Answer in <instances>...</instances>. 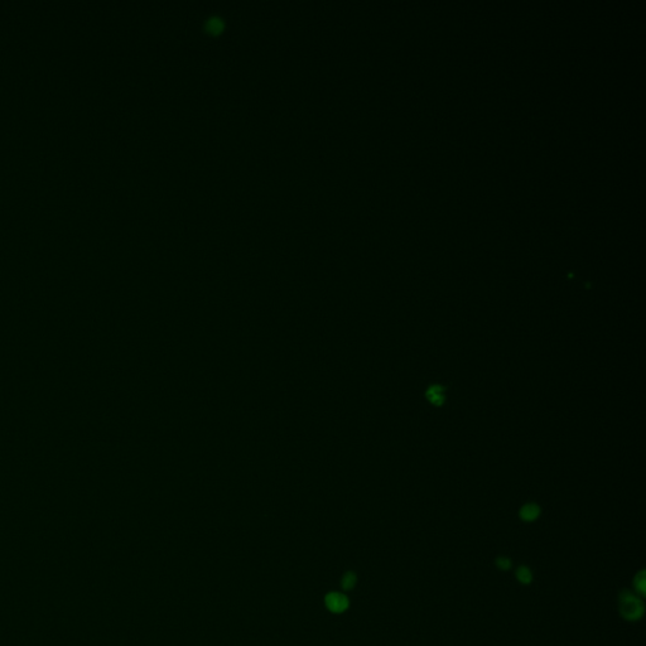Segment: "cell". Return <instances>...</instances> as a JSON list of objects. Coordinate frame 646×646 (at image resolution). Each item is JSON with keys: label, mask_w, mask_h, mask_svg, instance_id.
<instances>
[{"label": "cell", "mask_w": 646, "mask_h": 646, "mask_svg": "<svg viewBox=\"0 0 646 646\" xmlns=\"http://www.w3.org/2000/svg\"><path fill=\"white\" fill-rule=\"evenodd\" d=\"M618 610L620 615L627 621H637L643 615V602L640 596L623 590L618 596Z\"/></svg>", "instance_id": "cell-1"}, {"label": "cell", "mask_w": 646, "mask_h": 646, "mask_svg": "<svg viewBox=\"0 0 646 646\" xmlns=\"http://www.w3.org/2000/svg\"><path fill=\"white\" fill-rule=\"evenodd\" d=\"M326 607L332 613H342L348 608L350 601L345 595L338 592H331L326 596Z\"/></svg>", "instance_id": "cell-2"}, {"label": "cell", "mask_w": 646, "mask_h": 646, "mask_svg": "<svg viewBox=\"0 0 646 646\" xmlns=\"http://www.w3.org/2000/svg\"><path fill=\"white\" fill-rule=\"evenodd\" d=\"M519 515H520L521 520L526 521V523H531V521L536 520V519L539 518L540 508L534 503L525 504V505L520 509Z\"/></svg>", "instance_id": "cell-3"}, {"label": "cell", "mask_w": 646, "mask_h": 646, "mask_svg": "<svg viewBox=\"0 0 646 646\" xmlns=\"http://www.w3.org/2000/svg\"><path fill=\"white\" fill-rule=\"evenodd\" d=\"M425 395L428 398V400L436 406H441L445 403V389L441 385L429 386Z\"/></svg>", "instance_id": "cell-4"}, {"label": "cell", "mask_w": 646, "mask_h": 646, "mask_svg": "<svg viewBox=\"0 0 646 646\" xmlns=\"http://www.w3.org/2000/svg\"><path fill=\"white\" fill-rule=\"evenodd\" d=\"M633 590H635V593L640 597H643L646 592V580H645V570H640L637 575H635V578H633Z\"/></svg>", "instance_id": "cell-5"}, {"label": "cell", "mask_w": 646, "mask_h": 646, "mask_svg": "<svg viewBox=\"0 0 646 646\" xmlns=\"http://www.w3.org/2000/svg\"><path fill=\"white\" fill-rule=\"evenodd\" d=\"M516 578H518V581L521 585H529L533 581V573H531V570L528 567L520 565L516 569Z\"/></svg>", "instance_id": "cell-6"}, {"label": "cell", "mask_w": 646, "mask_h": 646, "mask_svg": "<svg viewBox=\"0 0 646 646\" xmlns=\"http://www.w3.org/2000/svg\"><path fill=\"white\" fill-rule=\"evenodd\" d=\"M356 582H357V577L353 572H347L345 576L342 577V581H341V586L345 591H351L353 587H355Z\"/></svg>", "instance_id": "cell-7"}, {"label": "cell", "mask_w": 646, "mask_h": 646, "mask_svg": "<svg viewBox=\"0 0 646 646\" xmlns=\"http://www.w3.org/2000/svg\"><path fill=\"white\" fill-rule=\"evenodd\" d=\"M496 567L501 570H509L511 568V560L509 559L508 557H498L497 559L495 560Z\"/></svg>", "instance_id": "cell-8"}, {"label": "cell", "mask_w": 646, "mask_h": 646, "mask_svg": "<svg viewBox=\"0 0 646 646\" xmlns=\"http://www.w3.org/2000/svg\"><path fill=\"white\" fill-rule=\"evenodd\" d=\"M208 24L212 29H219V27H220V19H211Z\"/></svg>", "instance_id": "cell-9"}]
</instances>
